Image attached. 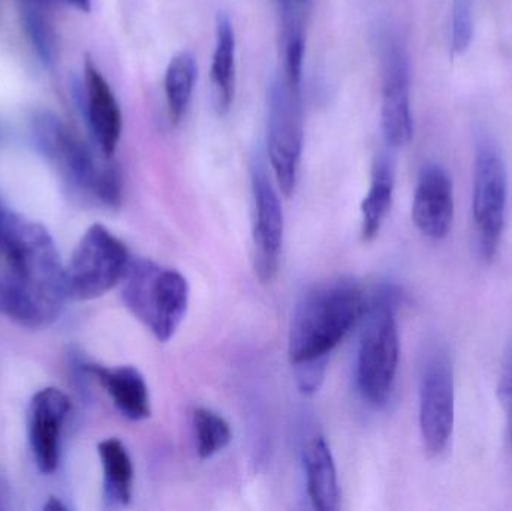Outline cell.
I'll return each mask as SVG.
<instances>
[{"label":"cell","instance_id":"6da1fadb","mask_svg":"<svg viewBox=\"0 0 512 511\" xmlns=\"http://www.w3.org/2000/svg\"><path fill=\"white\" fill-rule=\"evenodd\" d=\"M0 255V309L6 317L32 330L56 323L69 294L65 266L47 228L8 212Z\"/></svg>","mask_w":512,"mask_h":511},{"label":"cell","instance_id":"7a4b0ae2","mask_svg":"<svg viewBox=\"0 0 512 511\" xmlns=\"http://www.w3.org/2000/svg\"><path fill=\"white\" fill-rule=\"evenodd\" d=\"M363 290L346 279L313 287L297 303L289 329L288 356L301 392L315 393L331 351L363 320Z\"/></svg>","mask_w":512,"mask_h":511},{"label":"cell","instance_id":"3957f363","mask_svg":"<svg viewBox=\"0 0 512 511\" xmlns=\"http://www.w3.org/2000/svg\"><path fill=\"white\" fill-rule=\"evenodd\" d=\"M33 138L42 155L75 191L108 209H117L122 204L123 180L119 167L111 162H99L89 146L62 120L53 114L36 117Z\"/></svg>","mask_w":512,"mask_h":511},{"label":"cell","instance_id":"277c9868","mask_svg":"<svg viewBox=\"0 0 512 511\" xmlns=\"http://www.w3.org/2000/svg\"><path fill=\"white\" fill-rule=\"evenodd\" d=\"M399 359L397 293L384 287L367 302L358 345V392L370 407L382 408L390 401Z\"/></svg>","mask_w":512,"mask_h":511},{"label":"cell","instance_id":"5b68a950","mask_svg":"<svg viewBox=\"0 0 512 511\" xmlns=\"http://www.w3.org/2000/svg\"><path fill=\"white\" fill-rule=\"evenodd\" d=\"M120 285L128 311L159 342L170 341L188 311L189 284L185 276L147 258H131Z\"/></svg>","mask_w":512,"mask_h":511},{"label":"cell","instance_id":"8992f818","mask_svg":"<svg viewBox=\"0 0 512 511\" xmlns=\"http://www.w3.org/2000/svg\"><path fill=\"white\" fill-rule=\"evenodd\" d=\"M508 207V173L501 149L489 135H477L474 164L475 239L480 257L492 261L498 254Z\"/></svg>","mask_w":512,"mask_h":511},{"label":"cell","instance_id":"52a82bcc","mask_svg":"<svg viewBox=\"0 0 512 511\" xmlns=\"http://www.w3.org/2000/svg\"><path fill=\"white\" fill-rule=\"evenodd\" d=\"M129 261L128 248L119 237L104 225H92L65 266L69 297L84 302L104 296L122 282Z\"/></svg>","mask_w":512,"mask_h":511},{"label":"cell","instance_id":"ba28073f","mask_svg":"<svg viewBox=\"0 0 512 511\" xmlns=\"http://www.w3.org/2000/svg\"><path fill=\"white\" fill-rule=\"evenodd\" d=\"M454 428V372L450 351L433 342L420 369V431L430 458L450 446Z\"/></svg>","mask_w":512,"mask_h":511},{"label":"cell","instance_id":"9c48e42d","mask_svg":"<svg viewBox=\"0 0 512 511\" xmlns=\"http://www.w3.org/2000/svg\"><path fill=\"white\" fill-rule=\"evenodd\" d=\"M303 135L300 93L289 87L286 78H274L268 90V158L285 197H291L297 186Z\"/></svg>","mask_w":512,"mask_h":511},{"label":"cell","instance_id":"30bf717a","mask_svg":"<svg viewBox=\"0 0 512 511\" xmlns=\"http://www.w3.org/2000/svg\"><path fill=\"white\" fill-rule=\"evenodd\" d=\"M381 128L390 147L408 146L414 137L411 110V66L408 51L394 33L381 41Z\"/></svg>","mask_w":512,"mask_h":511},{"label":"cell","instance_id":"8fae6325","mask_svg":"<svg viewBox=\"0 0 512 511\" xmlns=\"http://www.w3.org/2000/svg\"><path fill=\"white\" fill-rule=\"evenodd\" d=\"M252 191L255 273L259 281L268 284L276 278L279 270L283 245V212L279 195L259 161L252 165Z\"/></svg>","mask_w":512,"mask_h":511},{"label":"cell","instance_id":"7c38bea8","mask_svg":"<svg viewBox=\"0 0 512 511\" xmlns=\"http://www.w3.org/2000/svg\"><path fill=\"white\" fill-rule=\"evenodd\" d=\"M69 411L68 396L56 387L39 390L30 402L29 443L42 474H53L59 467L60 438Z\"/></svg>","mask_w":512,"mask_h":511},{"label":"cell","instance_id":"4fadbf2b","mask_svg":"<svg viewBox=\"0 0 512 511\" xmlns=\"http://www.w3.org/2000/svg\"><path fill=\"white\" fill-rule=\"evenodd\" d=\"M412 219L415 227L432 240H442L450 233L454 219L453 182L438 164L421 168L415 186Z\"/></svg>","mask_w":512,"mask_h":511},{"label":"cell","instance_id":"5bb4252c","mask_svg":"<svg viewBox=\"0 0 512 511\" xmlns=\"http://www.w3.org/2000/svg\"><path fill=\"white\" fill-rule=\"evenodd\" d=\"M84 95L90 132L102 155L111 159L122 137V111L110 84L90 59L84 63Z\"/></svg>","mask_w":512,"mask_h":511},{"label":"cell","instance_id":"9a60e30c","mask_svg":"<svg viewBox=\"0 0 512 511\" xmlns=\"http://www.w3.org/2000/svg\"><path fill=\"white\" fill-rule=\"evenodd\" d=\"M303 465L307 495L312 506L321 511L336 510L340 500L336 464L321 432H312L304 440Z\"/></svg>","mask_w":512,"mask_h":511},{"label":"cell","instance_id":"2e32d148","mask_svg":"<svg viewBox=\"0 0 512 511\" xmlns=\"http://www.w3.org/2000/svg\"><path fill=\"white\" fill-rule=\"evenodd\" d=\"M86 369L98 380L122 416L134 422L150 417L152 410H150L149 387L137 368L87 365Z\"/></svg>","mask_w":512,"mask_h":511},{"label":"cell","instance_id":"e0dca14e","mask_svg":"<svg viewBox=\"0 0 512 511\" xmlns=\"http://www.w3.org/2000/svg\"><path fill=\"white\" fill-rule=\"evenodd\" d=\"M213 105L224 116L230 111L236 93V33L230 17L219 12L216 17V42L210 68Z\"/></svg>","mask_w":512,"mask_h":511},{"label":"cell","instance_id":"ac0fdd59","mask_svg":"<svg viewBox=\"0 0 512 511\" xmlns=\"http://www.w3.org/2000/svg\"><path fill=\"white\" fill-rule=\"evenodd\" d=\"M99 459L104 473V500L110 507H126L132 500L134 465L128 449L117 438H107L98 444Z\"/></svg>","mask_w":512,"mask_h":511},{"label":"cell","instance_id":"d6986e66","mask_svg":"<svg viewBox=\"0 0 512 511\" xmlns=\"http://www.w3.org/2000/svg\"><path fill=\"white\" fill-rule=\"evenodd\" d=\"M394 180L393 162L388 156H379L373 165L369 192L361 203V234L364 240L378 236L393 204Z\"/></svg>","mask_w":512,"mask_h":511},{"label":"cell","instance_id":"ffe728a7","mask_svg":"<svg viewBox=\"0 0 512 511\" xmlns=\"http://www.w3.org/2000/svg\"><path fill=\"white\" fill-rule=\"evenodd\" d=\"M198 66L194 54L182 51L168 63L165 71V96L168 114L173 125H179L191 104L197 81Z\"/></svg>","mask_w":512,"mask_h":511},{"label":"cell","instance_id":"44dd1931","mask_svg":"<svg viewBox=\"0 0 512 511\" xmlns=\"http://www.w3.org/2000/svg\"><path fill=\"white\" fill-rule=\"evenodd\" d=\"M21 26L33 50L44 63L56 54V32L53 26V0H15Z\"/></svg>","mask_w":512,"mask_h":511},{"label":"cell","instance_id":"7402d4cb","mask_svg":"<svg viewBox=\"0 0 512 511\" xmlns=\"http://www.w3.org/2000/svg\"><path fill=\"white\" fill-rule=\"evenodd\" d=\"M194 431L197 452L201 459L213 458L233 440L230 423L207 408H197L194 411Z\"/></svg>","mask_w":512,"mask_h":511},{"label":"cell","instance_id":"603a6c76","mask_svg":"<svg viewBox=\"0 0 512 511\" xmlns=\"http://www.w3.org/2000/svg\"><path fill=\"white\" fill-rule=\"evenodd\" d=\"M475 33V0H453L450 18V51L462 56L471 47Z\"/></svg>","mask_w":512,"mask_h":511},{"label":"cell","instance_id":"cb8c5ba5","mask_svg":"<svg viewBox=\"0 0 512 511\" xmlns=\"http://www.w3.org/2000/svg\"><path fill=\"white\" fill-rule=\"evenodd\" d=\"M499 401L504 408L507 417L508 435L512 446V341L505 351L504 362H502L501 378L498 387Z\"/></svg>","mask_w":512,"mask_h":511},{"label":"cell","instance_id":"d4e9b609","mask_svg":"<svg viewBox=\"0 0 512 511\" xmlns=\"http://www.w3.org/2000/svg\"><path fill=\"white\" fill-rule=\"evenodd\" d=\"M11 503V494H9V485L6 480L0 476V510H8Z\"/></svg>","mask_w":512,"mask_h":511},{"label":"cell","instance_id":"484cf974","mask_svg":"<svg viewBox=\"0 0 512 511\" xmlns=\"http://www.w3.org/2000/svg\"><path fill=\"white\" fill-rule=\"evenodd\" d=\"M68 2L83 12H89L90 8H92V0H68Z\"/></svg>","mask_w":512,"mask_h":511},{"label":"cell","instance_id":"4316f807","mask_svg":"<svg viewBox=\"0 0 512 511\" xmlns=\"http://www.w3.org/2000/svg\"><path fill=\"white\" fill-rule=\"evenodd\" d=\"M45 510H66L68 507L65 504H62V501L57 500V498H50L47 504L44 507Z\"/></svg>","mask_w":512,"mask_h":511},{"label":"cell","instance_id":"83f0119b","mask_svg":"<svg viewBox=\"0 0 512 511\" xmlns=\"http://www.w3.org/2000/svg\"><path fill=\"white\" fill-rule=\"evenodd\" d=\"M6 215H8V212L3 210L2 206H0V248H2L3 228H5Z\"/></svg>","mask_w":512,"mask_h":511},{"label":"cell","instance_id":"f1b7e54d","mask_svg":"<svg viewBox=\"0 0 512 511\" xmlns=\"http://www.w3.org/2000/svg\"><path fill=\"white\" fill-rule=\"evenodd\" d=\"M298 3H306L307 0H297Z\"/></svg>","mask_w":512,"mask_h":511}]
</instances>
